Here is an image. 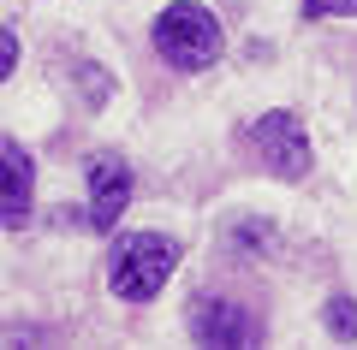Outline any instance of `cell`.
Masks as SVG:
<instances>
[{"mask_svg":"<svg viewBox=\"0 0 357 350\" xmlns=\"http://www.w3.org/2000/svg\"><path fill=\"white\" fill-rule=\"evenodd\" d=\"M126 202H131V166L119 154H96L89 161V225L96 232H114Z\"/></svg>","mask_w":357,"mask_h":350,"instance_id":"obj_6","label":"cell"},{"mask_svg":"<svg viewBox=\"0 0 357 350\" xmlns=\"http://www.w3.org/2000/svg\"><path fill=\"white\" fill-rule=\"evenodd\" d=\"M191 338L215 344V350H232V344H256L262 326H256V315L238 297H203V303H191Z\"/></svg>","mask_w":357,"mask_h":350,"instance_id":"obj_4","label":"cell"},{"mask_svg":"<svg viewBox=\"0 0 357 350\" xmlns=\"http://www.w3.org/2000/svg\"><path fill=\"white\" fill-rule=\"evenodd\" d=\"M321 326H328L340 344H351V338H357V303H351V297H328V309H321Z\"/></svg>","mask_w":357,"mask_h":350,"instance_id":"obj_7","label":"cell"},{"mask_svg":"<svg viewBox=\"0 0 357 350\" xmlns=\"http://www.w3.org/2000/svg\"><path fill=\"white\" fill-rule=\"evenodd\" d=\"M178 267V238L167 232H131L107 250V285L119 303H149Z\"/></svg>","mask_w":357,"mask_h":350,"instance_id":"obj_1","label":"cell"},{"mask_svg":"<svg viewBox=\"0 0 357 350\" xmlns=\"http://www.w3.org/2000/svg\"><path fill=\"white\" fill-rule=\"evenodd\" d=\"M310 18H357V0H304Z\"/></svg>","mask_w":357,"mask_h":350,"instance_id":"obj_8","label":"cell"},{"mask_svg":"<svg viewBox=\"0 0 357 350\" xmlns=\"http://www.w3.org/2000/svg\"><path fill=\"white\" fill-rule=\"evenodd\" d=\"M250 149H256V161H262L268 178H286V184H298V178L310 173V137H304V119H298V113H286V107L262 113V119L250 125Z\"/></svg>","mask_w":357,"mask_h":350,"instance_id":"obj_3","label":"cell"},{"mask_svg":"<svg viewBox=\"0 0 357 350\" xmlns=\"http://www.w3.org/2000/svg\"><path fill=\"white\" fill-rule=\"evenodd\" d=\"M13 65H18V36H13L6 24H0V83L13 77Z\"/></svg>","mask_w":357,"mask_h":350,"instance_id":"obj_9","label":"cell"},{"mask_svg":"<svg viewBox=\"0 0 357 350\" xmlns=\"http://www.w3.org/2000/svg\"><path fill=\"white\" fill-rule=\"evenodd\" d=\"M30 202H36V161H30L24 143L0 137V225L6 232H24Z\"/></svg>","mask_w":357,"mask_h":350,"instance_id":"obj_5","label":"cell"},{"mask_svg":"<svg viewBox=\"0 0 357 350\" xmlns=\"http://www.w3.org/2000/svg\"><path fill=\"white\" fill-rule=\"evenodd\" d=\"M220 24L208 6H197V0H173L161 18H155V54H161L173 72H208V65L220 60Z\"/></svg>","mask_w":357,"mask_h":350,"instance_id":"obj_2","label":"cell"}]
</instances>
